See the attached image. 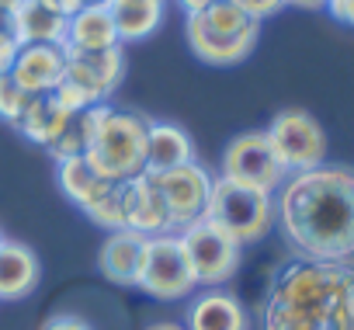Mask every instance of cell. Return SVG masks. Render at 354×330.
<instances>
[{"label":"cell","instance_id":"44dd1931","mask_svg":"<svg viewBox=\"0 0 354 330\" xmlns=\"http://www.w3.org/2000/svg\"><path fill=\"white\" fill-rule=\"evenodd\" d=\"M59 167H56V178H59V188H63V195L73 202V205H80V209H87V205H94L97 199H104L115 185L111 181H104L91 163H87V156H70V160H56Z\"/></svg>","mask_w":354,"mask_h":330},{"label":"cell","instance_id":"9c48e42d","mask_svg":"<svg viewBox=\"0 0 354 330\" xmlns=\"http://www.w3.org/2000/svg\"><path fill=\"white\" fill-rule=\"evenodd\" d=\"M153 178H156V188L167 202L170 226L185 230V226H192L195 219L205 216L209 195H212V174L202 167V163H185V167L160 171Z\"/></svg>","mask_w":354,"mask_h":330},{"label":"cell","instance_id":"8fae6325","mask_svg":"<svg viewBox=\"0 0 354 330\" xmlns=\"http://www.w3.org/2000/svg\"><path fill=\"white\" fill-rule=\"evenodd\" d=\"M122 195V216H125V230L139 233V237H156V233H170V212L167 202L156 188V178L149 171L129 178L118 185Z\"/></svg>","mask_w":354,"mask_h":330},{"label":"cell","instance_id":"7c38bea8","mask_svg":"<svg viewBox=\"0 0 354 330\" xmlns=\"http://www.w3.org/2000/svg\"><path fill=\"white\" fill-rule=\"evenodd\" d=\"M66 73V46H21L11 66V77L35 98L49 94Z\"/></svg>","mask_w":354,"mask_h":330},{"label":"cell","instance_id":"5b68a950","mask_svg":"<svg viewBox=\"0 0 354 330\" xmlns=\"http://www.w3.org/2000/svg\"><path fill=\"white\" fill-rule=\"evenodd\" d=\"M198 278L185 257L181 237L174 233H156L146 237V257H142V271H139V288L149 292L153 299L163 302H177L188 299L195 292Z\"/></svg>","mask_w":354,"mask_h":330},{"label":"cell","instance_id":"4dcf8cb0","mask_svg":"<svg viewBox=\"0 0 354 330\" xmlns=\"http://www.w3.org/2000/svg\"><path fill=\"white\" fill-rule=\"evenodd\" d=\"M46 4H49V8H56L59 15H66V18H70V15H77L80 8H87V0H46Z\"/></svg>","mask_w":354,"mask_h":330},{"label":"cell","instance_id":"ffe728a7","mask_svg":"<svg viewBox=\"0 0 354 330\" xmlns=\"http://www.w3.org/2000/svg\"><path fill=\"white\" fill-rule=\"evenodd\" d=\"M118 42L149 39L163 21V0H108Z\"/></svg>","mask_w":354,"mask_h":330},{"label":"cell","instance_id":"277c9868","mask_svg":"<svg viewBox=\"0 0 354 330\" xmlns=\"http://www.w3.org/2000/svg\"><path fill=\"white\" fill-rule=\"evenodd\" d=\"M205 219L212 226H219L226 237H233L240 247L257 244L271 233L274 226V202L268 192L236 185L230 178H212V195H209V209Z\"/></svg>","mask_w":354,"mask_h":330},{"label":"cell","instance_id":"484cf974","mask_svg":"<svg viewBox=\"0 0 354 330\" xmlns=\"http://www.w3.org/2000/svg\"><path fill=\"white\" fill-rule=\"evenodd\" d=\"M87 212V219H94L97 226H104V230H125V216H122V195H118V185L104 195V199H97L94 205H87L84 209Z\"/></svg>","mask_w":354,"mask_h":330},{"label":"cell","instance_id":"e575fe53","mask_svg":"<svg viewBox=\"0 0 354 330\" xmlns=\"http://www.w3.org/2000/svg\"><path fill=\"white\" fill-rule=\"evenodd\" d=\"M0 4H4V8H18V4H21V0H0Z\"/></svg>","mask_w":354,"mask_h":330},{"label":"cell","instance_id":"e0dca14e","mask_svg":"<svg viewBox=\"0 0 354 330\" xmlns=\"http://www.w3.org/2000/svg\"><path fill=\"white\" fill-rule=\"evenodd\" d=\"M66 25L70 18L46 0H21L15 11V35L21 46H66Z\"/></svg>","mask_w":354,"mask_h":330},{"label":"cell","instance_id":"8992f818","mask_svg":"<svg viewBox=\"0 0 354 330\" xmlns=\"http://www.w3.org/2000/svg\"><path fill=\"white\" fill-rule=\"evenodd\" d=\"M223 178L271 195L285 185L288 171L281 167V160H278L268 132L250 129V132H240L226 143V149H223Z\"/></svg>","mask_w":354,"mask_h":330},{"label":"cell","instance_id":"3957f363","mask_svg":"<svg viewBox=\"0 0 354 330\" xmlns=\"http://www.w3.org/2000/svg\"><path fill=\"white\" fill-rule=\"evenodd\" d=\"M146 129H149V118L101 104L94 139L84 153L87 163L111 185H122L142 174L146 171Z\"/></svg>","mask_w":354,"mask_h":330},{"label":"cell","instance_id":"603a6c76","mask_svg":"<svg viewBox=\"0 0 354 330\" xmlns=\"http://www.w3.org/2000/svg\"><path fill=\"white\" fill-rule=\"evenodd\" d=\"M97 118H101V104H94V108H84V111H73V115L63 122L59 136L49 143V153H53V160L84 156V153H87V146H91V139H94Z\"/></svg>","mask_w":354,"mask_h":330},{"label":"cell","instance_id":"f546056e","mask_svg":"<svg viewBox=\"0 0 354 330\" xmlns=\"http://www.w3.org/2000/svg\"><path fill=\"white\" fill-rule=\"evenodd\" d=\"M326 11H330L340 25H351V28H354V0H326Z\"/></svg>","mask_w":354,"mask_h":330},{"label":"cell","instance_id":"ac0fdd59","mask_svg":"<svg viewBox=\"0 0 354 330\" xmlns=\"http://www.w3.org/2000/svg\"><path fill=\"white\" fill-rule=\"evenodd\" d=\"M66 46H70V49H84V53H97V49L122 46L108 4H87V8H80L77 15H70Z\"/></svg>","mask_w":354,"mask_h":330},{"label":"cell","instance_id":"4316f807","mask_svg":"<svg viewBox=\"0 0 354 330\" xmlns=\"http://www.w3.org/2000/svg\"><path fill=\"white\" fill-rule=\"evenodd\" d=\"M233 4H240L254 21H264V18H271L285 8V0H233Z\"/></svg>","mask_w":354,"mask_h":330},{"label":"cell","instance_id":"cb8c5ba5","mask_svg":"<svg viewBox=\"0 0 354 330\" xmlns=\"http://www.w3.org/2000/svg\"><path fill=\"white\" fill-rule=\"evenodd\" d=\"M205 28L212 32H226V35H257L261 32V21H254L240 4H233V0H219V4H209L205 11L195 15Z\"/></svg>","mask_w":354,"mask_h":330},{"label":"cell","instance_id":"52a82bcc","mask_svg":"<svg viewBox=\"0 0 354 330\" xmlns=\"http://www.w3.org/2000/svg\"><path fill=\"white\" fill-rule=\"evenodd\" d=\"M281 167L288 174H302V171H313V167H323L326 160V136H323V125L302 111V108H285L271 118V125L264 129Z\"/></svg>","mask_w":354,"mask_h":330},{"label":"cell","instance_id":"d6986e66","mask_svg":"<svg viewBox=\"0 0 354 330\" xmlns=\"http://www.w3.org/2000/svg\"><path fill=\"white\" fill-rule=\"evenodd\" d=\"M188 330H247V309L236 295L209 288L188 309Z\"/></svg>","mask_w":354,"mask_h":330},{"label":"cell","instance_id":"6da1fadb","mask_svg":"<svg viewBox=\"0 0 354 330\" xmlns=\"http://www.w3.org/2000/svg\"><path fill=\"white\" fill-rule=\"evenodd\" d=\"M274 219L299 257L347 264L354 257V171L313 167L285 178Z\"/></svg>","mask_w":354,"mask_h":330},{"label":"cell","instance_id":"d590c367","mask_svg":"<svg viewBox=\"0 0 354 330\" xmlns=\"http://www.w3.org/2000/svg\"><path fill=\"white\" fill-rule=\"evenodd\" d=\"M205 4H219V0H205Z\"/></svg>","mask_w":354,"mask_h":330},{"label":"cell","instance_id":"1f68e13d","mask_svg":"<svg viewBox=\"0 0 354 330\" xmlns=\"http://www.w3.org/2000/svg\"><path fill=\"white\" fill-rule=\"evenodd\" d=\"M15 11L18 8H4V4H0V32H4V35H15Z\"/></svg>","mask_w":354,"mask_h":330},{"label":"cell","instance_id":"8d00e7d4","mask_svg":"<svg viewBox=\"0 0 354 330\" xmlns=\"http://www.w3.org/2000/svg\"><path fill=\"white\" fill-rule=\"evenodd\" d=\"M0 244H4V233H0Z\"/></svg>","mask_w":354,"mask_h":330},{"label":"cell","instance_id":"2e32d148","mask_svg":"<svg viewBox=\"0 0 354 330\" xmlns=\"http://www.w3.org/2000/svg\"><path fill=\"white\" fill-rule=\"evenodd\" d=\"M185 163H195L192 136L174 122H149V129H146V171L160 174V171L185 167Z\"/></svg>","mask_w":354,"mask_h":330},{"label":"cell","instance_id":"7402d4cb","mask_svg":"<svg viewBox=\"0 0 354 330\" xmlns=\"http://www.w3.org/2000/svg\"><path fill=\"white\" fill-rule=\"evenodd\" d=\"M66 118H70V111H63V108L53 101V94H35L15 129H18L25 139H32V143H39V146L49 149V143L59 136V129H63Z\"/></svg>","mask_w":354,"mask_h":330},{"label":"cell","instance_id":"d6a6232c","mask_svg":"<svg viewBox=\"0 0 354 330\" xmlns=\"http://www.w3.org/2000/svg\"><path fill=\"white\" fill-rule=\"evenodd\" d=\"M285 4L302 8V11H323V8H326V0H285Z\"/></svg>","mask_w":354,"mask_h":330},{"label":"cell","instance_id":"5bb4252c","mask_svg":"<svg viewBox=\"0 0 354 330\" xmlns=\"http://www.w3.org/2000/svg\"><path fill=\"white\" fill-rule=\"evenodd\" d=\"M261 35V32H257ZM257 35H226V32H212L205 28L195 15H188V46L192 53L209 63V66H233V63H243L254 46H257Z\"/></svg>","mask_w":354,"mask_h":330},{"label":"cell","instance_id":"7a4b0ae2","mask_svg":"<svg viewBox=\"0 0 354 330\" xmlns=\"http://www.w3.org/2000/svg\"><path fill=\"white\" fill-rule=\"evenodd\" d=\"M264 330H354V268L306 257L285 264L264 299Z\"/></svg>","mask_w":354,"mask_h":330},{"label":"cell","instance_id":"4fadbf2b","mask_svg":"<svg viewBox=\"0 0 354 330\" xmlns=\"http://www.w3.org/2000/svg\"><path fill=\"white\" fill-rule=\"evenodd\" d=\"M142 257H146V237L132 230H115L97 250V271L115 285H139Z\"/></svg>","mask_w":354,"mask_h":330},{"label":"cell","instance_id":"836d02e7","mask_svg":"<svg viewBox=\"0 0 354 330\" xmlns=\"http://www.w3.org/2000/svg\"><path fill=\"white\" fill-rule=\"evenodd\" d=\"M146 330H188V327H181V323H153V327H146Z\"/></svg>","mask_w":354,"mask_h":330},{"label":"cell","instance_id":"30bf717a","mask_svg":"<svg viewBox=\"0 0 354 330\" xmlns=\"http://www.w3.org/2000/svg\"><path fill=\"white\" fill-rule=\"evenodd\" d=\"M122 77H125L122 46L97 49V53H84V49H70L66 46V73H63V80L80 87L91 98V104H104V98L122 84Z\"/></svg>","mask_w":354,"mask_h":330},{"label":"cell","instance_id":"83f0119b","mask_svg":"<svg viewBox=\"0 0 354 330\" xmlns=\"http://www.w3.org/2000/svg\"><path fill=\"white\" fill-rule=\"evenodd\" d=\"M18 49H21V42H18L15 35L0 32V73H11V66H15V59H18Z\"/></svg>","mask_w":354,"mask_h":330},{"label":"cell","instance_id":"f1b7e54d","mask_svg":"<svg viewBox=\"0 0 354 330\" xmlns=\"http://www.w3.org/2000/svg\"><path fill=\"white\" fill-rule=\"evenodd\" d=\"M42 330H91V323L80 320V316H73V313H59V316L46 320Z\"/></svg>","mask_w":354,"mask_h":330},{"label":"cell","instance_id":"ba28073f","mask_svg":"<svg viewBox=\"0 0 354 330\" xmlns=\"http://www.w3.org/2000/svg\"><path fill=\"white\" fill-rule=\"evenodd\" d=\"M177 237H181L185 257H188V264H192L198 285L216 288V285L230 282V278L236 275L240 261H243V247H240L233 237H226L219 226H212L205 216L195 219L192 226H185Z\"/></svg>","mask_w":354,"mask_h":330},{"label":"cell","instance_id":"9a60e30c","mask_svg":"<svg viewBox=\"0 0 354 330\" xmlns=\"http://www.w3.org/2000/svg\"><path fill=\"white\" fill-rule=\"evenodd\" d=\"M42 278V264L39 254L18 240H4L0 244V302H15L35 292Z\"/></svg>","mask_w":354,"mask_h":330},{"label":"cell","instance_id":"d4e9b609","mask_svg":"<svg viewBox=\"0 0 354 330\" xmlns=\"http://www.w3.org/2000/svg\"><path fill=\"white\" fill-rule=\"evenodd\" d=\"M28 104H32V94H28L11 73H0V118L11 122V125H18Z\"/></svg>","mask_w":354,"mask_h":330}]
</instances>
